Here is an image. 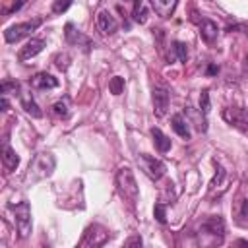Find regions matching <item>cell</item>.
<instances>
[{
	"label": "cell",
	"instance_id": "31",
	"mask_svg": "<svg viewBox=\"0 0 248 248\" xmlns=\"http://www.w3.org/2000/svg\"><path fill=\"white\" fill-rule=\"evenodd\" d=\"M0 105H2V110H8V99H6V95H2V101H0Z\"/></svg>",
	"mask_w": 248,
	"mask_h": 248
},
{
	"label": "cell",
	"instance_id": "24",
	"mask_svg": "<svg viewBox=\"0 0 248 248\" xmlns=\"http://www.w3.org/2000/svg\"><path fill=\"white\" fill-rule=\"evenodd\" d=\"M153 215H155V219H157L161 225H165V223H167V207H165V203H155Z\"/></svg>",
	"mask_w": 248,
	"mask_h": 248
},
{
	"label": "cell",
	"instance_id": "20",
	"mask_svg": "<svg viewBox=\"0 0 248 248\" xmlns=\"http://www.w3.org/2000/svg\"><path fill=\"white\" fill-rule=\"evenodd\" d=\"M170 58H178V62H186V58H188V48H186V43H182V41H174V43H172V52H170Z\"/></svg>",
	"mask_w": 248,
	"mask_h": 248
},
{
	"label": "cell",
	"instance_id": "1",
	"mask_svg": "<svg viewBox=\"0 0 248 248\" xmlns=\"http://www.w3.org/2000/svg\"><path fill=\"white\" fill-rule=\"evenodd\" d=\"M114 184H116V190L118 194L128 200V202H136L138 200V182L134 178V172L130 170V167H120L116 170V176H114Z\"/></svg>",
	"mask_w": 248,
	"mask_h": 248
},
{
	"label": "cell",
	"instance_id": "22",
	"mask_svg": "<svg viewBox=\"0 0 248 248\" xmlns=\"http://www.w3.org/2000/svg\"><path fill=\"white\" fill-rule=\"evenodd\" d=\"M52 112H54L56 116H60V118H66V116H68V99L64 97V99L56 101V103L52 105Z\"/></svg>",
	"mask_w": 248,
	"mask_h": 248
},
{
	"label": "cell",
	"instance_id": "8",
	"mask_svg": "<svg viewBox=\"0 0 248 248\" xmlns=\"http://www.w3.org/2000/svg\"><path fill=\"white\" fill-rule=\"evenodd\" d=\"M223 118L229 124H232L234 128H238V130L248 134V108H232V107L225 108L223 110Z\"/></svg>",
	"mask_w": 248,
	"mask_h": 248
},
{
	"label": "cell",
	"instance_id": "25",
	"mask_svg": "<svg viewBox=\"0 0 248 248\" xmlns=\"http://www.w3.org/2000/svg\"><path fill=\"white\" fill-rule=\"evenodd\" d=\"M70 6H72V0H54V4H52V14H62V12H66Z\"/></svg>",
	"mask_w": 248,
	"mask_h": 248
},
{
	"label": "cell",
	"instance_id": "11",
	"mask_svg": "<svg viewBox=\"0 0 248 248\" xmlns=\"http://www.w3.org/2000/svg\"><path fill=\"white\" fill-rule=\"evenodd\" d=\"M64 37H66V41H68L70 45L85 46L87 50H89V46H91V39H89V37H85L79 29H76V25H74V23H66V27H64Z\"/></svg>",
	"mask_w": 248,
	"mask_h": 248
},
{
	"label": "cell",
	"instance_id": "19",
	"mask_svg": "<svg viewBox=\"0 0 248 248\" xmlns=\"http://www.w3.org/2000/svg\"><path fill=\"white\" fill-rule=\"evenodd\" d=\"M151 138H153L155 147H157L161 153H167V151L170 149V140H169V136H165L159 128H151Z\"/></svg>",
	"mask_w": 248,
	"mask_h": 248
},
{
	"label": "cell",
	"instance_id": "15",
	"mask_svg": "<svg viewBox=\"0 0 248 248\" xmlns=\"http://www.w3.org/2000/svg\"><path fill=\"white\" fill-rule=\"evenodd\" d=\"M29 85L35 87V89H54V87L58 85V79H56L54 76L46 74V72H41V74H37L35 78H31Z\"/></svg>",
	"mask_w": 248,
	"mask_h": 248
},
{
	"label": "cell",
	"instance_id": "28",
	"mask_svg": "<svg viewBox=\"0 0 248 248\" xmlns=\"http://www.w3.org/2000/svg\"><path fill=\"white\" fill-rule=\"evenodd\" d=\"M25 2H27V0H12V4H10L8 8H4V14H6V16H10V14H14V12L21 10V6H25Z\"/></svg>",
	"mask_w": 248,
	"mask_h": 248
},
{
	"label": "cell",
	"instance_id": "4",
	"mask_svg": "<svg viewBox=\"0 0 248 248\" xmlns=\"http://www.w3.org/2000/svg\"><path fill=\"white\" fill-rule=\"evenodd\" d=\"M138 161L141 163V169L145 170V174H147L151 180H159V178L165 174V170H167V167H165V163H163L161 159H155V157H151V155H147V153H141V155L138 157Z\"/></svg>",
	"mask_w": 248,
	"mask_h": 248
},
{
	"label": "cell",
	"instance_id": "5",
	"mask_svg": "<svg viewBox=\"0 0 248 248\" xmlns=\"http://www.w3.org/2000/svg\"><path fill=\"white\" fill-rule=\"evenodd\" d=\"M17 97H19V103H21V107H23V110L27 112V114H31L33 118H41L43 116V110L39 108V105L35 103V99H33V95H31V91L27 89V85H17Z\"/></svg>",
	"mask_w": 248,
	"mask_h": 248
},
{
	"label": "cell",
	"instance_id": "27",
	"mask_svg": "<svg viewBox=\"0 0 248 248\" xmlns=\"http://www.w3.org/2000/svg\"><path fill=\"white\" fill-rule=\"evenodd\" d=\"M200 110H202L203 114L209 112V91H207V89H203L202 95H200Z\"/></svg>",
	"mask_w": 248,
	"mask_h": 248
},
{
	"label": "cell",
	"instance_id": "3",
	"mask_svg": "<svg viewBox=\"0 0 248 248\" xmlns=\"http://www.w3.org/2000/svg\"><path fill=\"white\" fill-rule=\"evenodd\" d=\"M39 25H41V19H31V21H23V23L10 25V27L4 31V39H6V43H17V41H21L23 37H29Z\"/></svg>",
	"mask_w": 248,
	"mask_h": 248
},
{
	"label": "cell",
	"instance_id": "9",
	"mask_svg": "<svg viewBox=\"0 0 248 248\" xmlns=\"http://www.w3.org/2000/svg\"><path fill=\"white\" fill-rule=\"evenodd\" d=\"M108 238V232L107 229H103L101 225H93L85 231L83 234V240H81V246H101L105 244Z\"/></svg>",
	"mask_w": 248,
	"mask_h": 248
},
{
	"label": "cell",
	"instance_id": "18",
	"mask_svg": "<svg viewBox=\"0 0 248 248\" xmlns=\"http://www.w3.org/2000/svg\"><path fill=\"white\" fill-rule=\"evenodd\" d=\"M170 124H172V130H174L182 140H190V138H192V132H190L188 120H186L182 114H174V116L170 118Z\"/></svg>",
	"mask_w": 248,
	"mask_h": 248
},
{
	"label": "cell",
	"instance_id": "32",
	"mask_svg": "<svg viewBox=\"0 0 248 248\" xmlns=\"http://www.w3.org/2000/svg\"><path fill=\"white\" fill-rule=\"evenodd\" d=\"M242 215H248V200L242 203Z\"/></svg>",
	"mask_w": 248,
	"mask_h": 248
},
{
	"label": "cell",
	"instance_id": "26",
	"mask_svg": "<svg viewBox=\"0 0 248 248\" xmlns=\"http://www.w3.org/2000/svg\"><path fill=\"white\" fill-rule=\"evenodd\" d=\"M223 180H225V169H223V167H217V174L213 176V180H211L209 188H211V190H215L217 186H221V184H223Z\"/></svg>",
	"mask_w": 248,
	"mask_h": 248
},
{
	"label": "cell",
	"instance_id": "23",
	"mask_svg": "<svg viewBox=\"0 0 248 248\" xmlns=\"http://www.w3.org/2000/svg\"><path fill=\"white\" fill-rule=\"evenodd\" d=\"M108 89H110V93H112V95H120V93H122V89H124V78L114 76V78L108 81Z\"/></svg>",
	"mask_w": 248,
	"mask_h": 248
},
{
	"label": "cell",
	"instance_id": "14",
	"mask_svg": "<svg viewBox=\"0 0 248 248\" xmlns=\"http://www.w3.org/2000/svg\"><path fill=\"white\" fill-rule=\"evenodd\" d=\"M149 4L159 17H169L174 14L178 0H149Z\"/></svg>",
	"mask_w": 248,
	"mask_h": 248
},
{
	"label": "cell",
	"instance_id": "21",
	"mask_svg": "<svg viewBox=\"0 0 248 248\" xmlns=\"http://www.w3.org/2000/svg\"><path fill=\"white\" fill-rule=\"evenodd\" d=\"M132 16H134V21H138V23H145V21H147V10H145V6H143V0H136V2H134V12H132Z\"/></svg>",
	"mask_w": 248,
	"mask_h": 248
},
{
	"label": "cell",
	"instance_id": "12",
	"mask_svg": "<svg viewBox=\"0 0 248 248\" xmlns=\"http://www.w3.org/2000/svg\"><path fill=\"white\" fill-rule=\"evenodd\" d=\"M43 48H45V41H43V39H35V37H31V39L19 48V52H17V60L25 62V60L37 56Z\"/></svg>",
	"mask_w": 248,
	"mask_h": 248
},
{
	"label": "cell",
	"instance_id": "13",
	"mask_svg": "<svg viewBox=\"0 0 248 248\" xmlns=\"http://www.w3.org/2000/svg\"><path fill=\"white\" fill-rule=\"evenodd\" d=\"M202 231H203L205 234L217 236V238L221 240L223 234H225V221H223L219 215H211V217H207V219L202 223Z\"/></svg>",
	"mask_w": 248,
	"mask_h": 248
},
{
	"label": "cell",
	"instance_id": "16",
	"mask_svg": "<svg viewBox=\"0 0 248 248\" xmlns=\"http://www.w3.org/2000/svg\"><path fill=\"white\" fill-rule=\"evenodd\" d=\"M200 35H202V39H203L205 43H213V41L217 39V35H219L217 23L211 21V19H202V21H200Z\"/></svg>",
	"mask_w": 248,
	"mask_h": 248
},
{
	"label": "cell",
	"instance_id": "33",
	"mask_svg": "<svg viewBox=\"0 0 248 248\" xmlns=\"http://www.w3.org/2000/svg\"><path fill=\"white\" fill-rule=\"evenodd\" d=\"M242 70H244V72H248V54L244 56V62H242Z\"/></svg>",
	"mask_w": 248,
	"mask_h": 248
},
{
	"label": "cell",
	"instance_id": "6",
	"mask_svg": "<svg viewBox=\"0 0 248 248\" xmlns=\"http://www.w3.org/2000/svg\"><path fill=\"white\" fill-rule=\"evenodd\" d=\"M54 165H56V161H54V157L50 153H41V155H37V159L33 161V165L29 167V170L37 178H43V176H48L54 170Z\"/></svg>",
	"mask_w": 248,
	"mask_h": 248
},
{
	"label": "cell",
	"instance_id": "30",
	"mask_svg": "<svg viewBox=\"0 0 248 248\" xmlns=\"http://www.w3.org/2000/svg\"><path fill=\"white\" fill-rule=\"evenodd\" d=\"M132 244H140V246H141V238H140V236H134V238H130V240L126 242V246H132Z\"/></svg>",
	"mask_w": 248,
	"mask_h": 248
},
{
	"label": "cell",
	"instance_id": "17",
	"mask_svg": "<svg viewBox=\"0 0 248 248\" xmlns=\"http://www.w3.org/2000/svg\"><path fill=\"white\" fill-rule=\"evenodd\" d=\"M2 163H4L6 170H14V169H17V165H19L17 153L10 147V143H8L6 140H4V145H2Z\"/></svg>",
	"mask_w": 248,
	"mask_h": 248
},
{
	"label": "cell",
	"instance_id": "7",
	"mask_svg": "<svg viewBox=\"0 0 248 248\" xmlns=\"http://www.w3.org/2000/svg\"><path fill=\"white\" fill-rule=\"evenodd\" d=\"M151 99H153V112L155 116H165L169 110V103H170V95L165 87L155 85L151 91Z\"/></svg>",
	"mask_w": 248,
	"mask_h": 248
},
{
	"label": "cell",
	"instance_id": "2",
	"mask_svg": "<svg viewBox=\"0 0 248 248\" xmlns=\"http://www.w3.org/2000/svg\"><path fill=\"white\" fill-rule=\"evenodd\" d=\"M10 209L14 211V219H16V227L21 238L29 236L31 232V207L27 202H19L17 205H10Z\"/></svg>",
	"mask_w": 248,
	"mask_h": 248
},
{
	"label": "cell",
	"instance_id": "10",
	"mask_svg": "<svg viewBox=\"0 0 248 248\" xmlns=\"http://www.w3.org/2000/svg\"><path fill=\"white\" fill-rule=\"evenodd\" d=\"M97 27L103 35H114L118 31V21L108 10H99L97 14Z\"/></svg>",
	"mask_w": 248,
	"mask_h": 248
},
{
	"label": "cell",
	"instance_id": "29",
	"mask_svg": "<svg viewBox=\"0 0 248 248\" xmlns=\"http://www.w3.org/2000/svg\"><path fill=\"white\" fill-rule=\"evenodd\" d=\"M217 72H219V66H217V64H209V66H207V70H205V74H207V76H215Z\"/></svg>",
	"mask_w": 248,
	"mask_h": 248
}]
</instances>
